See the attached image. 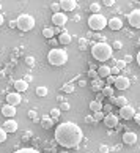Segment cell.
I'll list each match as a JSON object with an SVG mask.
<instances>
[{
	"label": "cell",
	"mask_w": 140,
	"mask_h": 153,
	"mask_svg": "<svg viewBox=\"0 0 140 153\" xmlns=\"http://www.w3.org/2000/svg\"><path fill=\"white\" fill-rule=\"evenodd\" d=\"M50 10H52V13H58V11H61L60 3H52L50 5Z\"/></svg>",
	"instance_id": "35"
},
{
	"label": "cell",
	"mask_w": 140,
	"mask_h": 153,
	"mask_svg": "<svg viewBox=\"0 0 140 153\" xmlns=\"http://www.w3.org/2000/svg\"><path fill=\"white\" fill-rule=\"evenodd\" d=\"M60 153H69V152H60Z\"/></svg>",
	"instance_id": "53"
},
{
	"label": "cell",
	"mask_w": 140,
	"mask_h": 153,
	"mask_svg": "<svg viewBox=\"0 0 140 153\" xmlns=\"http://www.w3.org/2000/svg\"><path fill=\"white\" fill-rule=\"evenodd\" d=\"M105 79H107V84H109V85H112V84H113V81H115V76H107V77H105Z\"/></svg>",
	"instance_id": "43"
},
{
	"label": "cell",
	"mask_w": 140,
	"mask_h": 153,
	"mask_svg": "<svg viewBox=\"0 0 140 153\" xmlns=\"http://www.w3.org/2000/svg\"><path fill=\"white\" fill-rule=\"evenodd\" d=\"M36 95L41 96V98H44V96L49 95V88H47V87H43V85L38 87V88H36Z\"/></svg>",
	"instance_id": "26"
},
{
	"label": "cell",
	"mask_w": 140,
	"mask_h": 153,
	"mask_svg": "<svg viewBox=\"0 0 140 153\" xmlns=\"http://www.w3.org/2000/svg\"><path fill=\"white\" fill-rule=\"evenodd\" d=\"M113 90H115V88H112V85L105 84V85L102 87V90H101V93H102L105 98H110V96H113Z\"/></svg>",
	"instance_id": "23"
},
{
	"label": "cell",
	"mask_w": 140,
	"mask_h": 153,
	"mask_svg": "<svg viewBox=\"0 0 140 153\" xmlns=\"http://www.w3.org/2000/svg\"><path fill=\"white\" fill-rule=\"evenodd\" d=\"M35 27V18L30 14H21L16 19V29H19L21 32H30Z\"/></svg>",
	"instance_id": "5"
},
{
	"label": "cell",
	"mask_w": 140,
	"mask_h": 153,
	"mask_svg": "<svg viewBox=\"0 0 140 153\" xmlns=\"http://www.w3.org/2000/svg\"><path fill=\"white\" fill-rule=\"evenodd\" d=\"M54 29L52 27H46V29H43V36L44 38H47V39H50V38H54Z\"/></svg>",
	"instance_id": "25"
},
{
	"label": "cell",
	"mask_w": 140,
	"mask_h": 153,
	"mask_svg": "<svg viewBox=\"0 0 140 153\" xmlns=\"http://www.w3.org/2000/svg\"><path fill=\"white\" fill-rule=\"evenodd\" d=\"M88 27H90L93 32H101L102 29L107 27V19H105L104 14L93 13L90 18H88Z\"/></svg>",
	"instance_id": "4"
},
{
	"label": "cell",
	"mask_w": 140,
	"mask_h": 153,
	"mask_svg": "<svg viewBox=\"0 0 140 153\" xmlns=\"http://www.w3.org/2000/svg\"><path fill=\"white\" fill-rule=\"evenodd\" d=\"M10 27H11V29H14V27H16V21H10Z\"/></svg>",
	"instance_id": "50"
},
{
	"label": "cell",
	"mask_w": 140,
	"mask_h": 153,
	"mask_svg": "<svg viewBox=\"0 0 140 153\" xmlns=\"http://www.w3.org/2000/svg\"><path fill=\"white\" fill-rule=\"evenodd\" d=\"M102 3L105 5V7H112V5L115 3V0H102Z\"/></svg>",
	"instance_id": "42"
},
{
	"label": "cell",
	"mask_w": 140,
	"mask_h": 153,
	"mask_svg": "<svg viewBox=\"0 0 140 153\" xmlns=\"http://www.w3.org/2000/svg\"><path fill=\"white\" fill-rule=\"evenodd\" d=\"M107 27L110 30H120L123 27V21L120 18H110L107 19Z\"/></svg>",
	"instance_id": "16"
},
{
	"label": "cell",
	"mask_w": 140,
	"mask_h": 153,
	"mask_svg": "<svg viewBox=\"0 0 140 153\" xmlns=\"http://www.w3.org/2000/svg\"><path fill=\"white\" fill-rule=\"evenodd\" d=\"M99 150H101V153H107V152H109V147H107V145H101Z\"/></svg>",
	"instance_id": "44"
},
{
	"label": "cell",
	"mask_w": 140,
	"mask_h": 153,
	"mask_svg": "<svg viewBox=\"0 0 140 153\" xmlns=\"http://www.w3.org/2000/svg\"><path fill=\"white\" fill-rule=\"evenodd\" d=\"M127 22H129V25L134 27V29H140V8L132 10L127 14Z\"/></svg>",
	"instance_id": "6"
},
{
	"label": "cell",
	"mask_w": 140,
	"mask_h": 153,
	"mask_svg": "<svg viewBox=\"0 0 140 153\" xmlns=\"http://www.w3.org/2000/svg\"><path fill=\"white\" fill-rule=\"evenodd\" d=\"M14 153H41V152H38L36 149H21V150L14 152Z\"/></svg>",
	"instance_id": "28"
},
{
	"label": "cell",
	"mask_w": 140,
	"mask_h": 153,
	"mask_svg": "<svg viewBox=\"0 0 140 153\" xmlns=\"http://www.w3.org/2000/svg\"><path fill=\"white\" fill-rule=\"evenodd\" d=\"M0 10H2V5H0Z\"/></svg>",
	"instance_id": "54"
},
{
	"label": "cell",
	"mask_w": 140,
	"mask_h": 153,
	"mask_svg": "<svg viewBox=\"0 0 140 153\" xmlns=\"http://www.w3.org/2000/svg\"><path fill=\"white\" fill-rule=\"evenodd\" d=\"M96 100H98V101H102V100H104V95H102V93H98Z\"/></svg>",
	"instance_id": "47"
},
{
	"label": "cell",
	"mask_w": 140,
	"mask_h": 153,
	"mask_svg": "<svg viewBox=\"0 0 140 153\" xmlns=\"http://www.w3.org/2000/svg\"><path fill=\"white\" fill-rule=\"evenodd\" d=\"M69 109H71L69 103H66V101L63 100V101H61V107H60V111H69Z\"/></svg>",
	"instance_id": "37"
},
{
	"label": "cell",
	"mask_w": 140,
	"mask_h": 153,
	"mask_svg": "<svg viewBox=\"0 0 140 153\" xmlns=\"http://www.w3.org/2000/svg\"><path fill=\"white\" fill-rule=\"evenodd\" d=\"M87 76H90L91 79H96V77H99V76H98V71H96V70H91V68H90V71L87 73Z\"/></svg>",
	"instance_id": "36"
},
{
	"label": "cell",
	"mask_w": 140,
	"mask_h": 153,
	"mask_svg": "<svg viewBox=\"0 0 140 153\" xmlns=\"http://www.w3.org/2000/svg\"><path fill=\"white\" fill-rule=\"evenodd\" d=\"M83 139L82 129L72 122H63L55 128V140L65 149H74Z\"/></svg>",
	"instance_id": "1"
},
{
	"label": "cell",
	"mask_w": 140,
	"mask_h": 153,
	"mask_svg": "<svg viewBox=\"0 0 140 153\" xmlns=\"http://www.w3.org/2000/svg\"><path fill=\"white\" fill-rule=\"evenodd\" d=\"M137 63H139V66H140V51L137 52Z\"/></svg>",
	"instance_id": "52"
},
{
	"label": "cell",
	"mask_w": 140,
	"mask_h": 153,
	"mask_svg": "<svg viewBox=\"0 0 140 153\" xmlns=\"http://www.w3.org/2000/svg\"><path fill=\"white\" fill-rule=\"evenodd\" d=\"M41 126L44 129H50V128L54 126V118L49 117V115H43L41 117Z\"/></svg>",
	"instance_id": "19"
},
{
	"label": "cell",
	"mask_w": 140,
	"mask_h": 153,
	"mask_svg": "<svg viewBox=\"0 0 140 153\" xmlns=\"http://www.w3.org/2000/svg\"><path fill=\"white\" fill-rule=\"evenodd\" d=\"M134 120H136V123L140 126V114H136V115H134Z\"/></svg>",
	"instance_id": "45"
},
{
	"label": "cell",
	"mask_w": 140,
	"mask_h": 153,
	"mask_svg": "<svg viewBox=\"0 0 140 153\" xmlns=\"http://www.w3.org/2000/svg\"><path fill=\"white\" fill-rule=\"evenodd\" d=\"M47 62L52 66H63L68 62V52L61 48H54L47 54Z\"/></svg>",
	"instance_id": "3"
},
{
	"label": "cell",
	"mask_w": 140,
	"mask_h": 153,
	"mask_svg": "<svg viewBox=\"0 0 140 153\" xmlns=\"http://www.w3.org/2000/svg\"><path fill=\"white\" fill-rule=\"evenodd\" d=\"M90 11H91V13H99V11H101L99 3H91L90 5Z\"/></svg>",
	"instance_id": "30"
},
{
	"label": "cell",
	"mask_w": 140,
	"mask_h": 153,
	"mask_svg": "<svg viewBox=\"0 0 140 153\" xmlns=\"http://www.w3.org/2000/svg\"><path fill=\"white\" fill-rule=\"evenodd\" d=\"M7 140V131L3 128H0V144H3Z\"/></svg>",
	"instance_id": "32"
},
{
	"label": "cell",
	"mask_w": 140,
	"mask_h": 153,
	"mask_svg": "<svg viewBox=\"0 0 140 153\" xmlns=\"http://www.w3.org/2000/svg\"><path fill=\"white\" fill-rule=\"evenodd\" d=\"M110 46H112V49H113V51H120V49L123 48V43H121V41H113Z\"/></svg>",
	"instance_id": "29"
},
{
	"label": "cell",
	"mask_w": 140,
	"mask_h": 153,
	"mask_svg": "<svg viewBox=\"0 0 140 153\" xmlns=\"http://www.w3.org/2000/svg\"><path fill=\"white\" fill-rule=\"evenodd\" d=\"M115 66H118L120 70H123V68L126 66V62H125V60H116V65H115Z\"/></svg>",
	"instance_id": "39"
},
{
	"label": "cell",
	"mask_w": 140,
	"mask_h": 153,
	"mask_svg": "<svg viewBox=\"0 0 140 153\" xmlns=\"http://www.w3.org/2000/svg\"><path fill=\"white\" fill-rule=\"evenodd\" d=\"M102 109H104L105 112H110V111H112V106H110V104H107V106H102Z\"/></svg>",
	"instance_id": "46"
},
{
	"label": "cell",
	"mask_w": 140,
	"mask_h": 153,
	"mask_svg": "<svg viewBox=\"0 0 140 153\" xmlns=\"http://www.w3.org/2000/svg\"><path fill=\"white\" fill-rule=\"evenodd\" d=\"M85 122H88V123H93V122H94V118H93V117H87V118H85Z\"/></svg>",
	"instance_id": "49"
},
{
	"label": "cell",
	"mask_w": 140,
	"mask_h": 153,
	"mask_svg": "<svg viewBox=\"0 0 140 153\" xmlns=\"http://www.w3.org/2000/svg\"><path fill=\"white\" fill-rule=\"evenodd\" d=\"M29 118H30V120H33V122H36V120H38L36 112H35V111H29Z\"/></svg>",
	"instance_id": "38"
},
{
	"label": "cell",
	"mask_w": 140,
	"mask_h": 153,
	"mask_svg": "<svg viewBox=\"0 0 140 153\" xmlns=\"http://www.w3.org/2000/svg\"><path fill=\"white\" fill-rule=\"evenodd\" d=\"M3 22H5V19H3V16H2V13H0V25H3Z\"/></svg>",
	"instance_id": "51"
},
{
	"label": "cell",
	"mask_w": 140,
	"mask_h": 153,
	"mask_svg": "<svg viewBox=\"0 0 140 153\" xmlns=\"http://www.w3.org/2000/svg\"><path fill=\"white\" fill-rule=\"evenodd\" d=\"M14 88H16V92H19V93H24L27 92V88H29V82L24 81V79H19V81H16L14 84Z\"/></svg>",
	"instance_id": "17"
},
{
	"label": "cell",
	"mask_w": 140,
	"mask_h": 153,
	"mask_svg": "<svg viewBox=\"0 0 140 153\" xmlns=\"http://www.w3.org/2000/svg\"><path fill=\"white\" fill-rule=\"evenodd\" d=\"M18 126H19V125H18V122H16L14 118H8V120L3 123L2 128L7 133H16V131H18Z\"/></svg>",
	"instance_id": "11"
},
{
	"label": "cell",
	"mask_w": 140,
	"mask_h": 153,
	"mask_svg": "<svg viewBox=\"0 0 140 153\" xmlns=\"http://www.w3.org/2000/svg\"><path fill=\"white\" fill-rule=\"evenodd\" d=\"M134 115H136V111H134L132 106L126 104V106L120 107V117L123 118V120H132Z\"/></svg>",
	"instance_id": "9"
},
{
	"label": "cell",
	"mask_w": 140,
	"mask_h": 153,
	"mask_svg": "<svg viewBox=\"0 0 140 153\" xmlns=\"http://www.w3.org/2000/svg\"><path fill=\"white\" fill-rule=\"evenodd\" d=\"M102 120H104V125H105V126L110 128V129L118 126V117L113 115V114H107V115H104Z\"/></svg>",
	"instance_id": "10"
},
{
	"label": "cell",
	"mask_w": 140,
	"mask_h": 153,
	"mask_svg": "<svg viewBox=\"0 0 140 153\" xmlns=\"http://www.w3.org/2000/svg\"><path fill=\"white\" fill-rule=\"evenodd\" d=\"M87 43H88V41H87V38H82V39H80V43H79V46H80V49H85V46H87Z\"/></svg>",
	"instance_id": "41"
},
{
	"label": "cell",
	"mask_w": 140,
	"mask_h": 153,
	"mask_svg": "<svg viewBox=\"0 0 140 153\" xmlns=\"http://www.w3.org/2000/svg\"><path fill=\"white\" fill-rule=\"evenodd\" d=\"M112 54H113V49H112V46L105 41L94 43L93 48H91V55H93V59L98 60V62H107L109 59H112Z\"/></svg>",
	"instance_id": "2"
},
{
	"label": "cell",
	"mask_w": 140,
	"mask_h": 153,
	"mask_svg": "<svg viewBox=\"0 0 140 153\" xmlns=\"http://www.w3.org/2000/svg\"><path fill=\"white\" fill-rule=\"evenodd\" d=\"M76 7H77L76 0H60V8L63 11H74Z\"/></svg>",
	"instance_id": "14"
},
{
	"label": "cell",
	"mask_w": 140,
	"mask_h": 153,
	"mask_svg": "<svg viewBox=\"0 0 140 153\" xmlns=\"http://www.w3.org/2000/svg\"><path fill=\"white\" fill-rule=\"evenodd\" d=\"M74 85H72V84H65V85H63V92H66V93H72V92H74Z\"/></svg>",
	"instance_id": "27"
},
{
	"label": "cell",
	"mask_w": 140,
	"mask_h": 153,
	"mask_svg": "<svg viewBox=\"0 0 140 153\" xmlns=\"http://www.w3.org/2000/svg\"><path fill=\"white\" fill-rule=\"evenodd\" d=\"M24 62H25V63L29 65V66H33V65H35V59H33L32 55H29V57H25V59H24Z\"/></svg>",
	"instance_id": "33"
},
{
	"label": "cell",
	"mask_w": 140,
	"mask_h": 153,
	"mask_svg": "<svg viewBox=\"0 0 140 153\" xmlns=\"http://www.w3.org/2000/svg\"><path fill=\"white\" fill-rule=\"evenodd\" d=\"M120 71H121V70H120L118 66H112V68H110V73H112V74H120Z\"/></svg>",
	"instance_id": "40"
},
{
	"label": "cell",
	"mask_w": 140,
	"mask_h": 153,
	"mask_svg": "<svg viewBox=\"0 0 140 153\" xmlns=\"http://www.w3.org/2000/svg\"><path fill=\"white\" fill-rule=\"evenodd\" d=\"M94 122H99V120H102L104 118V114H102V111H98V112H94Z\"/></svg>",
	"instance_id": "31"
},
{
	"label": "cell",
	"mask_w": 140,
	"mask_h": 153,
	"mask_svg": "<svg viewBox=\"0 0 140 153\" xmlns=\"http://www.w3.org/2000/svg\"><path fill=\"white\" fill-rule=\"evenodd\" d=\"M129 85H131V81L126 76H116L113 81V87L116 90H127Z\"/></svg>",
	"instance_id": "7"
},
{
	"label": "cell",
	"mask_w": 140,
	"mask_h": 153,
	"mask_svg": "<svg viewBox=\"0 0 140 153\" xmlns=\"http://www.w3.org/2000/svg\"><path fill=\"white\" fill-rule=\"evenodd\" d=\"M104 85H105V84H104V81H102L101 77L93 79V82H91V87H93V90H94V92H101Z\"/></svg>",
	"instance_id": "21"
},
{
	"label": "cell",
	"mask_w": 140,
	"mask_h": 153,
	"mask_svg": "<svg viewBox=\"0 0 140 153\" xmlns=\"http://www.w3.org/2000/svg\"><path fill=\"white\" fill-rule=\"evenodd\" d=\"M90 111H91V112L102 111V101H98V100L91 101V103H90Z\"/></svg>",
	"instance_id": "24"
},
{
	"label": "cell",
	"mask_w": 140,
	"mask_h": 153,
	"mask_svg": "<svg viewBox=\"0 0 140 153\" xmlns=\"http://www.w3.org/2000/svg\"><path fill=\"white\" fill-rule=\"evenodd\" d=\"M112 73H110V66H107V65H101L99 66V70H98V76L101 77V79H105L107 76H110Z\"/></svg>",
	"instance_id": "20"
},
{
	"label": "cell",
	"mask_w": 140,
	"mask_h": 153,
	"mask_svg": "<svg viewBox=\"0 0 140 153\" xmlns=\"http://www.w3.org/2000/svg\"><path fill=\"white\" fill-rule=\"evenodd\" d=\"M54 33H58V35H60V33H61V27H55V29H54Z\"/></svg>",
	"instance_id": "48"
},
{
	"label": "cell",
	"mask_w": 140,
	"mask_h": 153,
	"mask_svg": "<svg viewBox=\"0 0 140 153\" xmlns=\"http://www.w3.org/2000/svg\"><path fill=\"white\" fill-rule=\"evenodd\" d=\"M123 142H125L126 145H134L137 142V134L132 133V131H126L125 134H123Z\"/></svg>",
	"instance_id": "15"
},
{
	"label": "cell",
	"mask_w": 140,
	"mask_h": 153,
	"mask_svg": "<svg viewBox=\"0 0 140 153\" xmlns=\"http://www.w3.org/2000/svg\"><path fill=\"white\" fill-rule=\"evenodd\" d=\"M110 101H112V104H115L118 107H123V106L127 104V98H126V96H110Z\"/></svg>",
	"instance_id": "18"
},
{
	"label": "cell",
	"mask_w": 140,
	"mask_h": 153,
	"mask_svg": "<svg viewBox=\"0 0 140 153\" xmlns=\"http://www.w3.org/2000/svg\"><path fill=\"white\" fill-rule=\"evenodd\" d=\"M21 101H22V98H21V93L19 92H13V93H8L7 95V103L11 104V106H18Z\"/></svg>",
	"instance_id": "13"
},
{
	"label": "cell",
	"mask_w": 140,
	"mask_h": 153,
	"mask_svg": "<svg viewBox=\"0 0 140 153\" xmlns=\"http://www.w3.org/2000/svg\"><path fill=\"white\" fill-rule=\"evenodd\" d=\"M72 41V36L69 35L68 32H61L60 33V36H58V43H61V44H69Z\"/></svg>",
	"instance_id": "22"
},
{
	"label": "cell",
	"mask_w": 140,
	"mask_h": 153,
	"mask_svg": "<svg viewBox=\"0 0 140 153\" xmlns=\"http://www.w3.org/2000/svg\"><path fill=\"white\" fill-rule=\"evenodd\" d=\"M18 112H16V106H11V104H5L2 106V115H5L7 118H13Z\"/></svg>",
	"instance_id": "12"
},
{
	"label": "cell",
	"mask_w": 140,
	"mask_h": 153,
	"mask_svg": "<svg viewBox=\"0 0 140 153\" xmlns=\"http://www.w3.org/2000/svg\"><path fill=\"white\" fill-rule=\"evenodd\" d=\"M76 2H79V0H76Z\"/></svg>",
	"instance_id": "55"
},
{
	"label": "cell",
	"mask_w": 140,
	"mask_h": 153,
	"mask_svg": "<svg viewBox=\"0 0 140 153\" xmlns=\"http://www.w3.org/2000/svg\"><path fill=\"white\" fill-rule=\"evenodd\" d=\"M66 22H68V16H66L65 13L58 11V13L52 14V24L55 27H63V25H66Z\"/></svg>",
	"instance_id": "8"
},
{
	"label": "cell",
	"mask_w": 140,
	"mask_h": 153,
	"mask_svg": "<svg viewBox=\"0 0 140 153\" xmlns=\"http://www.w3.org/2000/svg\"><path fill=\"white\" fill-rule=\"evenodd\" d=\"M60 109H52V111H50V117H52L54 118V120H55V118H58L60 117Z\"/></svg>",
	"instance_id": "34"
}]
</instances>
